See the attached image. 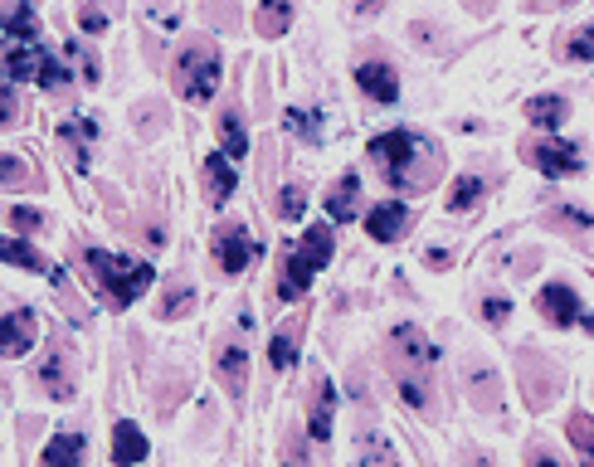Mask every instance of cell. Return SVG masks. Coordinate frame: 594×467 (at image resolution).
I'll return each mask as SVG.
<instances>
[{"mask_svg":"<svg viewBox=\"0 0 594 467\" xmlns=\"http://www.w3.org/2000/svg\"><path fill=\"white\" fill-rule=\"evenodd\" d=\"M371 161L390 190H429L444 176V151L414 132H385L371 142Z\"/></svg>","mask_w":594,"mask_h":467,"instance_id":"cell-1","label":"cell"},{"mask_svg":"<svg viewBox=\"0 0 594 467\" xmlns=\"http://www.w3.org/2000/svg\"><path fill=\"white\" fill-rule=\"evenodd\" d=\"M88 273H93V283L108 292V302L117 307H132L142 292L151 288V263H137V258H122V253H108V249H88Z\"/></svg>","mask_w":594,"mask_h":467,"instance_id":"cell-2","label":"cell"},{"mask_svg":"<svg viewBox=\"0 0 594 467\" xmlns=\"http://www.w3.org/2000/svg\"><path fill=\"white\" fill-rule=\"evenodd\" d=\"M215 88H220V49L210 39H195L176 59V93L186 103H210Z\"/></svg>","mask_w":594,"mask_h":467,"instance_id":"cell-3","label":"cell"},{"mask_svg":"<svg viewBox=\"0 0 594 467\" xmlns=\"http://www.w3.org/2000/svg\"><path fill=\"white\" fill-rule=\"evenodd\" d=\"M517 375H521V390H526V404H531L536 414L560 395V370L556 365H546L536 351H521L517 356Z\"/></svg>","mask_w":594,"mask_h":467,"instance_id":"cell-4","label":"cell"},{"mask_svg":"<svg viewBox=\"0 0 594 467\" xmlns=\"http://www.w3.org/2000/svg\"><path fill=\"white\" fill-rule=\"evenodd\" d=\"M463 385H468L473 409H483V414H502V375H497L483 356H463Z\"/></svg>","mask_w":594,"mask_h":467,"instance_id":"cell-5","label":"cell"},{"mask_svg":"<svg viewBox=\"0 0 594 467\" xmlns=\"http://www.w3.org/2000/svg\"><path fill=\"white\" fill-rule=\"evenodd\" d=\"M521 151H526V161H531L536 171H546L551 180L580 176V166H585L580 146H570V142H526Z\"/></svg>","mask_w":594,"mask_h":467,"instance_id":"cell-6","label":"cell"},{"mask_svg":"<svg viewBox=\"0 0 594 467\" xmlns=\"http://www.w3.org/2000/svg\"><path fill=\"white\" fill-rule=\"evenodd\" d=\"M35 385L49 399L74 395V375H69V351H64V346H49V351H44V360H39V370H35Z\"/></svg>","mask_w":594,"mask_h":467,"instance_id":"cell-7","label":"cell"},{"mask_svg":"<svg viewBox=\"0 0 594 467\" xmlns=\"http://www.w3.org/2000/svg\"><path fill=\"white\" fill-rule=\"evenodd\" d=\"M215 258H220L224 273H244V268L254 263V239H249V229L224 224L220 234H215Z\"/></svg>","mask_w":594,"mask_h":467,"instance_id":"cell-8","label":"cell"},{"mask_svg":"<svg viewBox=\"0 0 594 467\" xmlns=\"http://www.w3.org/2000/svg\"><path fill=\"white\" fill-rule=\"evenodd\" d=\"M390 356L405 360V365H419V370H429L434 360H439V346L419 331V326H395V336H390Z\"/></svg>","mask_w":594,"mask_h":467,"instance_id":"cell-9","label":"cell"},{"mask_svg":"<svg viewBox=\"0 0 594 467\" xmlns=\"http://www.w3.org/2000/svg\"><path fill=\"white\" fill-rule=\"evenodd\" d=\"M536 307H541V317H546L551 326H575L580 322V312H585L580 297L565 288V283H551V288L536 292Z\"/></svg>","mask_w":594,"mask_h":467,"instance_id":"cell-10","label":"cell"},{"mask_svg":"<svg viewBox=\"0 0 594 467\" xmlns=\"http://www.w3.org/2000/svg\"><path fill=\"white\" fill-rule=\"evenodd\" d=\"M44 59H49V49L30 39V44H5V73H10V83H35L39 69H44Z\"/></svg>","mask_w":594,"mask_h":467,"instance_id":"cell-11","label":"cell"},{"mask_svg":"<svg viewBox=\"0 0 594 467\" xmlns=\"http://www.w3.org/2000/svg\"><path fill=\"white\" fill-rule=\"evenodd\" d=\"M405 224H409L405 200H385V205H375L371 215H366V234L380 239V244H395V239L405 234Z\"/></svg>","mask_w":594,"mask_h":467,"instance_id":"cell-12","label":"cell"},{"mask_svg":"<svg viewBox=\"0 0 594 467\" xmlns=\"http://www.w3.org/2000/svg\"><path fill=\"white\" fill-rule=\"evenodd\" d=\"M390 375H395V385H400V399H405L409 409H429V395H434V385H429V375H424L419 365H405V360L390 356Z\"/></svg>","mask_w":594,"mask_h":467,"instance_id":"cell-13","label":"cell"},{"mask_svg":"<svg viewBox=\"0 0 594 467\" xmlns=\"http://www.w3.org/2000/svg\"><path fill=\"white\" fill-rule=\"evenodd\" d=\"M332 419H336V390L327 375H317V390H312V414H307V433L317 438V443H327L332 438Z\"/></svg>","mask_w":594,"mask_h":467,"instance_id":"cell-14","label":"cell"},{"mask_svg":"<svg viewBox=\"0 0 594 467\" xmlns=\"http://www.w3.org/2000/svg\"><path fill=\"white\" fill-rule=\"evenodd\" d=\"M35 336H39V326H35V312H25V307H15L10 317H5V336H0V351L15 360V356H25L30 346H35Z\"/></svg>","mask_w":594,"mask_h":467,"instance_id":"cell-15","label":"cell"},{"mask_svg":"<svg viewBox=\"0 0 594 467\" xmlns=\"http://www.w3.org/2000/svg\"><path fill=\"white\" fill-rule=\"evenodd\" d=\"M356 88H361L366 98H375V103H395L400 78H395L390 64H361V69H356Z\"/></svg>","mask_w":594,"mask_h":467,"instance_id":"cell-16","label":"cell"},{"mask_svg":"<svg viewBox=\"0 0 594 467\" xmlns=\"http://www.w3.org/2000/svg\"><path fill=\"white\" fill-rule=\"evenodd\" d=\"M83 458H88V438L83 433H54L39 467H83Z\"/></svg>","mask_w":594,"mask_h":467,"instance_id":"cell-17","label":"cell"},{"mask_svg":"<svg viewBox=\"0 0 594 467\" xmlns=\"http://www.w3.org/2000/svg\"><path fill=\"white\" fill-rule=\"evenodd\" d=\"M112 463L117 467L147 463V433L137 429V424H117V429H112Z\"/></svg>","mask_w":594,"mask_h":467,"instance_id":"cell-18","label":"cell"},{"mask_svg":"<svg viewBox=\"0 0 594 467\" xmlns=\"http://www.w3.org/2000/svg\"><path fill=\"white\" fill-rule=\"evenodd\" d=\"M5 263H20V268H30V273H44L54 288H64V273H59L39 249H30L25 239H5Z\"/></svg>","mask_w":594,"mask_h":467,"instance_id":"cell-19","label":"cell"},{"mask_svg":"<svg viewBox=\"0 0 594 467\" xmlns=\"http://www.w3.org/2000/svg\"><path fill=\"white\" fill-rule=\"evenodd\" d=\"M220 385L234 399H244V390H249V356H244V346H224L220 351Z\"/></svg>","mask_w":594,"mask_h":467,"instance_id":"cell-20","label":"cell"},{"mask_svg":"<svg viewBox=\"0 0 594 467\" xmlns=\"http://www.w3.org/2000/svg\"><path fill=\"white\" fill-rule=\"evenodd\" d=\"M205 195H210V205H224L234 195V166H229L224 151L205 156Z\"/></svg>","mask_w":594,"mask_h":467,"instance_id":"cell-21","label":"cell"},{"mask_svg":"<svg viewBox=\"0 0 594 467\" xmlns=\"http://www.w3.org/2000/svg\"><path fill=\"white\" fill-rule=\"evenodd\" d=\"M312 273H317V268H312V263H307L302 253H293V258L283 263V278H278V297H283V302H297L302 292L312 288Z\"/></svg>","mask_w":594,"mask_h":467,"instance_id":"cell-22","label":"cell"},{"mask_svg":"<svg viewBox=\"0 0 594 467\" xmlns=\"http://www.w3.org/2000/svg\"><path fill=\"white\" fill-rule=\"evenodd\" d=\"M93 117H69L64 127H59V137H64V146L74 151V166L78 171H88V142H93Z\"/></svg>","mask_w":594,"mask_h":467,"instance_id":"cell-23","label":"cell"},{"mask_svg":"<svg viewBox=\"0 0 594 467\" xmlns=\"http://www.w3.org/2000/svg\"><path fill=\"white\" fill-rule=\"evenodd\" d=\"M565 112H570V103H565V98H556V93H541V98H531V103H526V122L551 132V127H560V122H565Z\"/></svg>","mask_w":594,"mask_h":467,"instance_id":"cell-24","label":"cell"},{"mask_svg":"<svg viewBox=\"0 0 594 467\" xmlns=\"http://www.w3.org/2000/svg\"><path fill=\"white\" fill-rule=\"evenodd\" d=\"M254 25H259L263 39H283L288 35V25H293V5H288V0H263Z\"/></svg>","mask_w":594,"mask_h":467,"instance_id":"cell-25","label":"cell"},{"mask_svg":"<svg viewBox=\"0 0 594 467\" xmlns=\"http://www.w3.org/2000/svg\"><path fill=\"white\" fill-rule=\"evenodd\" d=\"M5 39H10V44H30V39H39V20L25 0L10 5V15H5Z\"/></svg>","mask_w":594,"mask_h":467,"instance_id":"cell-26","label":"cell"},{"mask_svg":"<svg viewBox=\"0 0 594 467\" xmlns=\"http://www.w3.org/2000/svg\"><path fill=\"white\" fill-rule=\"evenodd\" d=\"M356 195H361V180L341 176V180H336V190L327 195V215H332L336 224H346V219L356 215Z\"/></svg>","mask_w":594,"mask_h":467,"instance_id":"cell-27","label":"cell"},{"mask_svg":"<svg viewBox=\"0 0 594 467\" xmlns=\"http://www.w3.org/2000/svg\"><path fill=\"white\" fill-rule=\"evenodd\" d=\"M302 258H307V263H312V268H317V273H322V268H327V263H332V229H327V224H312V229H307V239H302Z\"/></svg>","mask_w":594,"mask_h":467,"instance_id":"cell-28","label":"cell"},{"mask_svg":"<svg viewBox=\"0 0 594 467\" xmlns=\"http://www.w3.org/2000/svg\"><path fill=\"white\" fill-rule=\"evenodd\" d=\"M220 146H224V156H244L249 151V132H244V117L229 108V112H220Z\"/></svg>","mask_w":594,"mask_h":467,"instance_id":"cell-29","label":"cell"},{"mask_svg":"<svg viewBox=\"0 0 594 467\" xmlns=\"http://www.w3.org/2000/svg\"><path fill=\"white\" fill-rule=\"evenodd\" d=\"M483 180L478 176H458L453 180V195H448V210H453V215H463V210H478V205H483Z\"/></svg>","mask_w":594,"mask_h":467,"instance_id":"cell-30","label":"cell"},{"mask_svg":"<svg viewBox=\"0 0 594 467\" xmlns=\"http://www.w3.org/2000/svg\"><path fill=\"white\" fill-rule=\"evenodd\" d=\"M546 224H551V229H570V234H585L594 219L585 215V210H575V205H551V210H546Z\"/></svg>","mask_w":594,"mask_h":467,"instance_id":"cell-31","label":"cell"},{"mask_svg":"<svg viewBox=\"0 0 594 467\" xmlns=\"http://www.w3.org/2000/svg\"><path fill=\"white\" fill-rule=\"evenodd\" d=\"M361 467H395V453L380 433H361Z\"/></svg>","mask_w":594,"mask_h":467,"instance_id":"cell-32","label":"cell"},{"mask_svg":"<svg viewBox=\"0 0 594 467\" xmlns=\"http://www.w3.org/2000/svg\"><path fill=\"white\" fill-rule=\"evenodd\" d=\"M186 312H195V288H186V283L166 288V297H161V317L176 322V317H186Z\"/></svg>","mask_w":594,"mask_h":467,"instance_id":"cell-33","label":"cell"},{"mask_svg":"<svg viewBox=\"0 0 594 467\" xmlns=\"http://www.w3.org/2000/svg\"><path fill=\"white\" fill-rule=\"evenodd\" d=\"M297 360V331H278L273 341H268V365L273 370H288Z\"/></svg>","mask_w":594,"mask_h":467,"instance_id":"cell-34","label":"cell"},{"mask_svg":"<svg viewBox=\"0 0 594 467\" xmlns=\"http://www.w3.org/2000/svg\"><path fill=\"white\" fill-rule=\"evenodd\" d=\"M283 122H288V132H293V137H302V142H317V137H322V122H317V112L293 108V112H283Z\"/></svg>","mask_w":594,"mask_h":467,"instance_id":"cell-35","label":"cell"},{"mask_svg":"<svg viewBox=\"0 0 594 467\" xmlns=\"http://www.w3.org/2000/svg\"><path fill=\"white\" fill-rule=\"evenodd\" d=\"M565 433H570V443H575L580 453H594V419L590 414H570V419H565Z\"/></svg>","mask_w":594,"mask_h":467,"instance_id":"cell-36","label":"cell"},{"mask_svg":"<svg viewBox=\"0 0 594 467\" xmlns=\"http://www.w3.org/2000/svg\"><path fill=\"white\" fill-rule=\"evenodd\" d=\"M565 54H570V59H580V64H594V25L575 30V35H570V44H565Z\"/></svg>","mask_w":594,"mask_h":467,"instance_id":"cell-37","label":"cell"},{"mask_svg":"<svg viewBox=\"0 0 594 467\" xmlns=\"http://www.w3.org/2000/svg\"><path fill=\"white\" fill-rule=\"evenodd\" d=\"M35 83H39V88H49V93H59V88L69 83V73H64V64H59V59H44V69H39Z\"/></svg>","mask_w":594,"mask_h":467,"instance_id":"cell-38","label":"cell"},{"mask_svg":"<svg viewBox=\"0 0 594 467\" xmlns=\"http://www.w3.org/2000/svg\"><path fill=\"white\" fill-rule=\"evenodd\" d=\"M302 210H307V200H302V185H288V190H283V200H278V215L297 219Z\"/></svg>","mask_w":594,"mask_h":467,"instance_id":"cell-39","label":"cell"},{"mask_svg":"<svg viewBox=\"0 0 594 467\" xmlns=\"http://www.w3.org/2000/svg\"><path fill=\"white\" fill-rule=\"evenodd\" d=\"M512 317V302H502V297H483V322L487 326H502Z\"/></svg>","mask_w":594,"mask_h":467,"instance_id":"cell-40","label":"cell"},{"mask_svg":"<svg viewBox=\"0 0 594 467\" xmlns=\"http://www.w3.org/2000/svg\"><path fill=\"white\" fill-rule=\"evenodd\" d=\"M10 229H44V215L30 210V205H15L10 210Z\"/></svg>","mask_w":594,"mask_h":467,"instance_id":"cell-41","label":"cell"},{"mask_svg":"<svg viewBox=\"0 0 594 467\" xmlns=\"http://www.w3.org/2000/svg\"><path fill=\"white\" fill-rule=\"evenodd\" d=\"M69 54H74L78 59V69H83V83H98V59H93V54H88V49H83V44H69Z\"/></svg>","mask_w":594,"mask_h":467,"instance_id":"cell-42","label":"cell"},{"mask_svg":"<svg viewBox=\"0 0 594 467\" xmlns=\"http://www.w3.org/2000/svg\"><path fill=\"white\" fill-rule=\"evenodd\" d=\"M0 180H5V190H15V185L25 180V166H20V156H5V161H0Z\"/></svg>","mask_w":594,"mask_h":467,"instance_id":"cell-43","label":"cell"},{"mask_svg":"<svg viewBox=\"0 0 594 467\" xmlns=\"http://www.w3.org/2000/svg\"><path fill=\"white\" fill-rule=\"evenodd\" d=\"M0 122H20V98H15V83H5V98H0Z\"/></svg>","mask_w":594,"mask_h":467,"instance_id":"cell-44","label":"cell"},{"mask_svg":"<svg viewBox=\"0 0 594 467\" xmlns=\"http://www.w3.org/2000/svg\"><path fill=\"white\" fill-rule=\"evenodd\" d=\"M283 467H307V458H302V443H297V438L283 443Z\"/></svg>","mask_w":594,"mask_h":467,"instance_id":"cell-45","label":"cell"},{"mask_svg":"<svg viewBox=\"0 0 594 467\" xmlns=\"http://www.w3.org/2000/svg\"><path fill=\"white\" fill-rule=\"evenodd\" d=\"M103 25H108V15H103V10H83V30H88V35H98Z\"/></svg>","mask_w":594,"mask_h":467,"instance_id":"cell-46","label":"cell"},{"mask_svg":"<svg viewBox=\"0 0 594 467\" xmlns=\"http://www.w3.org/2000/svg\"><path fill=\"white\" fill-rule=\"evenodd\" d=\"M531 467H560V458H556V453H541V448H536V453H531Z\"/></svg>","mask_w":594,"mask_h":467,"instance_id":"cell-47","label":"cell"},{"mask_svg":"<svg viewBox=\"0 0 594 467\" xmlns=\"http://www.w3.org/2000/svg\"><path fill=\"white\" fill-rule=\"evenodd\" d=\"M351 5H356V10H375V0H351Z\"/></svg>","mask_w":594,"mask_h":467,"instance_id":"cell-48","label":"cell"},{"mask_svg":"<svg viewBox=\"0 0 594 467\" xmlns=\"http://www.w3.org/2000/svg\"><path fill=\"white\" fill-rule=\"evenodd\" d=\"M580 458H585V463H580V467H594V453H580Z\"/></svg>","mask_w":594,"mask_h":467,"instance_id":"cell-49","label":"cell"},{"mask_svg":"<svg viewBox=\"0 0 594 467\" xmlns=\"http://www.w3.org/2000/svg\"><path fill=\"white\" fill-rule=\"evenodd\" d=\"M531 5H560V0H531Z\"/></svg>","mask_w":594,"mask_h":467,"instance_id":"cell-50","label":"cell"},{"mask_svg":"<svg viewBox=\"0 0 594 467\" xmlns=\"http://www.w3.org/2000/svg\"><path fill=\"white\" fill-rule=\"evenodd\" d=\"M473 467H487V463H483V458H478V463H473Z\"/></svg>","mask_w":594,"mask_h":467,"instance_id":"cell-51","label":"cell"}]
</instances>
